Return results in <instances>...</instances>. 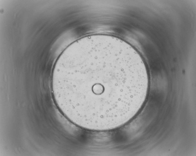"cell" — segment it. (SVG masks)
<instances>
[{
	"label": "cell",
	"instance_id": "1",
	"mask_svg": "<svg viewBox=\"0 0 196 156\" xmlns=\"http://www.w3.org/2000/svg\"><path fill=\"white\" fill-rule=\"evenodd\" d=\"M149 77L145 64L131 45L112 35L96 34L74 41L54 66L53 97L71 122L94 131L124 125L140 110Z\"/></svg>",
	"mask_w": 196,
	"mask_h": 156
}]
</instances>
